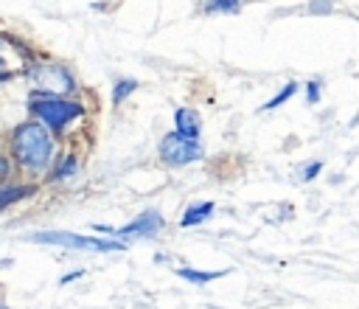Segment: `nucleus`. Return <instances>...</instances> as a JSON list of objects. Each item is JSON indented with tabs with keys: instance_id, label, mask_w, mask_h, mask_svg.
<instances>
[{
	"instance_id": "obj_9",
	"label": "nucleus",
	"mask_w": 359,
	"mask_h": 309,
	"mask_svg": "<svg viewBox=\"0 0 359 309\" xmlns=\"http://www.w3.org/2000/svg\"><path fill=\"white\" fill-rule=\"evenodd\" d=\"M227 272H233V270H230V267H224V270H191V267H180V270H177V275L185 278V281H191V284H208V281L222 278V275H227Z\"/></svg>"
},
{
	"instance_id": "obj_1",
	"label": "nucleus",
	"mask_w": 359,
	"mask_h": 309,
	"mask_svg": "<svg viewBox=\"0 0 359 309\" xmlns=\"http://www.w3.org/2000/svg\"><path fill=\"white\" fill-rule=\"evenodd\" d=\"M8 143H11L14 160L31 171H45L53 163L50 160L53 157V138L42 121H25V124L14 126Z\"/></svg>"
},
{
	"instance_id": "obj_17",
	"label": "nucleus",
	"mask_w": 359,
	"mask_h": 309,
	"mask_svg": "<svg viewBox=\"0 0 359 309\" xmlns=\"http://www.w3.org/2000/svg\"><path fill=\"white\" fill-rule=\"evenodd\" d=\"M0 183H3V185L8 183V160H6V157L0 160Z\"/></svg>"
},
{
	"instance_id": "obj_15",
	"label": "nucleus",
	"mask_w": 359,
	"mask_h": 309,
	"mask_svg": "<svg viewBox=\"0 0 359 309\" xmlns=\"http://www.w3.org/2000/svg\"><path fill=\"white\" fill-rule=\"evenodd\" d=\"M320 171H323V160H311L309 166H303V171H300V180H303V183H311V180H314Z\"/></svg>"
},
{
	"instance_id": "obj_11",
	"label": "nucleus",
	"mask_w": 359,
	"mask_h": 309,
	"mask_svg": "<svg viewBox=\"0 0 359 309\" xmlns=\"http://www.w3.org/2000/svg\"><path fill=\"white\" fill-rule=\"evenodd\" d=\"M36 188L34 185H3V194H0V208H8V205H14L17 199H25V197H31Z\"/></svg>"
},
{
	"instance_id": "obj_16",
	"label": "nucleus",
	"mask_w": 359,
	"mask_h": 309,
	"mask_svg": "<svg viewBox=\"0 0 359 309\" xmlns=\"http://www.w3.org/2000/svg\"><path fill=\"white\" fill-rule=\"evenodd\" d=\"M306 98H309V104H317L320 101V81L317 79H311L306 84Z\"/></svg>"
},
{
	"instance_id": "obj_6",
	"label": "nucleus",
	"mask_w": 359,
	"mask_h": 309,
	"mask_svg": "<svg viewBox=\"0 0 359 309\" xmlns=\"http://www.w3.org/2000/svg\"><path fill=\"white\" fill-rule=\"evenodd\" d=\"M36 84H42L39 90L42 93H50V96H59V93H73V76H70V70L67 67H62V65H45V67H36V70H31L28 73Z\"/></svg>"
},
{
	"instance_id": "obj_4",
	"label": "nucleus",
	"mask_w": 359,
	"mask_h": 309,
	"mask_svg": "<svg viewBox=\"0 0 359 309\" xmlns=\"http://www.w3.org/2000/svg\"><path fill=\"white\" fill-rule=\"evenodd\" d=\"M93 228L98 233H107V236H115V239H151L165 228V219L157 211H143L137 219H132L123 228H109V225H93Z\"/></svg>"
},
{
	"instance_id": "obj_10",
	"label": "nucleus",
	"mask_w": 359,
	"mask_h": 309,
	"mask_svg": "<svg viewBox=\"0 0 359 309\" xmlns=\"http://www.w3.org/2000/svg\"><path fill=\"white\" fill-rule=\"evenodd\" d=\"M76 171H79V160H76L73 154H67V157H59V160H56V166H53V171L48 174V180H50V183H62V180L73 177Z\"/></svg>"
},
{
	"instance_id": "obj_13",
	"label": "nucleus",
	"mask_w": 359,
	"mask_h": 309,
	"mask_svg": "<svg viewBox=\"0 0 359 309\" xmlns=\"http://www.w3.org/2000/svg\"><path fill=\"white\" fill-rule=\"evenodd\" d=\"M294 93H297V81H286V84H283V90H280L275 98H269V101H266L261 110H275V107H280L283 101H289Z\"/></svg>"
},
{
	"instance_id": "obj_18",
	"label": "nucleus",
	"mask_w": 359,
	"mask_h": 309,
	"mask_svg": "<svg viewBox=\"0 0 359 309\" xmlns=\"http://www.w3.org/2000/svg\"><path fill=\"white\" fill-rule=\"evenodd\" d=\"M81 275H84L81 270H76V272H67V275H62V278H59V284H67V281H76V278H81Z\"/></svg>"
},
{
	"instance_id": "obj_19",
	"label": "nucleus",
	"mask_w": 359,
	"mask_h": 309,
	"mask_svg": "<svg viewBox=\"0 0 359 309\" xmlns=\"http://www.w3.org/2000/svg\"><path fill=\"white\" fill-rule=\"evenodd\" d=\"M3 309H8V306H3Z\"/></svg>"
},
{
	"instance_id": "obj_14",
	"label": "nucleus",
	"mask_w": 359,
	"mask_h": 309,
	"mask_svg": "<svg viewBox=\"0 0 359 309\" xmlns=\"http://www.w3.org/2000/svg\"><path fill=\"white\" fill-rule=\"evenodd\" d=\"M241 0H208L205 11H238Z\"/></svg>"
},
{
	"instance_id": "obj_12",
	"label": "nucleus",
	"mask_w": 359,
	"mask_h": 309,
	"mask_svg": "<svg viewBox=\"0 0 359 309\" xmlns=\"http://www.w3.org/2000/svg\"><path fill=\"white\" fill-rule=\"evenodd\" d=\"M137 90V81L135 79H118L115 87H112V104H121L126 96H132Z\"/></svg>"
},
{
	"instance_id": "obj_5",
	"label": "nucleus",
	"mask_w": 359,
	"mask_h": 309,
	"mask_svg": "<svg viewBox=\"0 0 359 309\" xmlns=\"http://www.w3.org/2000/svg\"><path fill=\"white\" fill-rule=\"evenodd\" d=\"M160 157L168 166H185V163H194V160L202 157V143L199 140H188L174 129L160 140Z\"/></svg>"
},
{
	"instance_id": "obj_3",
	"label": "nucleus",
	"mask_w": 359,
	"mask_h": 309,
	"mask_svg": "<svg viewBox=\"0 0 359 309\" xmlns=\"http://www.w3.org/2000/svg\"><path fill=\"white\" fill-rule=\"evenodd\" d=\"M31 242L59 244V247H67V250H95V253H121V250H126V244L118 242V239H93V236L67 233V230H39V233L31 236Z\"/></svg>"
},
{
	"instance_id": "obj_8",
	"label": "nucleus",
	"mask_w": 359,
	"mask_h": 309,
	"mask_svg": "<svg viewBox=\"0 0 359 309\" xmlns=\"http://www.w3.org/2000/svg\"><path fill=\"white\" fill-rule=\"evenodd\" d=\"M213 213V202H194L185 208L182 219H180V228H194V225H202L205 219H210Z\"/></svg>"
},
{
	"instance_id": "obj_7",
	"label": "nucleus",
	"mask_w": 359,
	"mask_h": 309,
	"mask_svg": "<svg viewBox=\"0 0 359 309\" xmlns=\"http://www.w3.org/2000/svg\"><path fill=\"white\" fill-rule=\"evenodd\" d=\"M174 126H177V132H180L182 138H188V140H199L202 126H199V115H196L194 110L180 107V110L174 112Z\"/></svg>"
},
{
	"instance_id": "obj_2",
	"label": "nucleus",
	"mask_w": 359,
	"mask_h": 309,
	"mask_svg": "<svg viewBox=\"0 0 359 309\" xmlns=\"http://www.w3.org/2000/svg\"><path fill=\"white\" fill-rule=\"evenodd\" d=\"M28 112L36 115L48 129L62 132L70 121H76L79 115H84V107L79 101H70V98H62V96H50V93L34 90L31 98H28Z\"/></svg>"
}]
</instances>
